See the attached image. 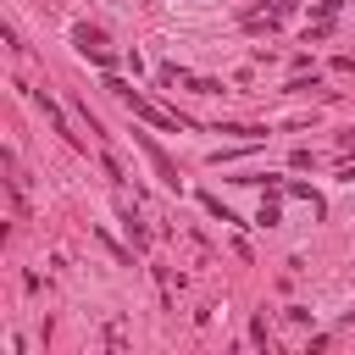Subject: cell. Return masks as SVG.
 Listing matches in <instances>:
<instances>
[{"mask_svg": "<svg viewBox=\"0 0 355 355\" xmlns=\"http://www.w3.org/2000/svg\"><path fill=\"white\" fill-rule=\"evenodd\" d=\"M105 89H111V94H116V100H122V105H128L133 116H144V122H155V128H178V122H172V116H166L161 105H150V100H144V94H133L128 83H116V78H111Z\"/></svg>", "mask_w": 355, "mask_h": 355, "instance_id": "6da1fadb", "label": "cell"}, {"mask_svg": "<svg viewBox=\"0 0 355 355\" xmlns=\"http://www.w3.org/2000/svg\"><path fill=\"white\" fill-rule=\"evenodd\" d=\"M72 44H78V55L111 67V50H105V33H100V28H72Z\"/></svg>", "mask_w": 355, "mask_h": 355, "instance_id": "7a4b0ae2", "label": "cell"}, {"mask_svg": "<svg viewBox=\"0 0 355 355\" xmlns=\"http://www.w3.org/2000/svg\"><path fill=\"white\" fill-rule=\"evenodd\" d=\"M133 139H139V144H144V155L155 161V172H161V183H166V189H178V166L166 161V150H161V144H155L150 133H133Z\"/></svg>", "mask_w": 355, "mask_h": 355, "instance_id": "3957f363", "label": "cell"}]
</instances>
